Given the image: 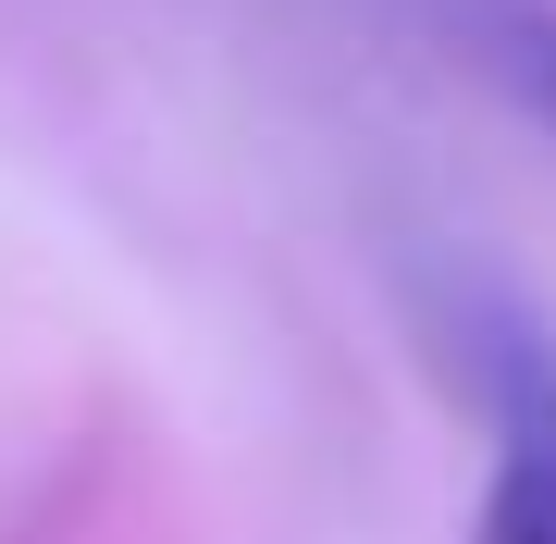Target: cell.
Segmentation results:
<instances>
[{
	"instance_id": "1",
	"label": "cell",
	"mask_w": 556,
	"mask_h": 544,
	"mask_svg": "<svg viewBox=\"0 0 556 544\" xmlns=\"http://www.w3.org/2000/svg\"><path fill=\"white\" fill-rule=\"evenodd\" d=\"M445 346L470 371L482 421H495V458H482L470 495V544H556V334L507 284H445Z\"/></svg>"
},
{
	"instance_id": "2",
	"label": "cell",
	"mask_w": 556,
	"mask_h": 544,
	"mask_svg": "<svg viewBox=\"0 0 556 544\" xmlns=\"http://www.w3.org/2000/svg\"><path fill=\"white\" fill-rule=\"evenodd\" d=\"M470 25H482V62H495V87L556 137V13H544V0H482Z\"/></svg>"
}]
</instances>
